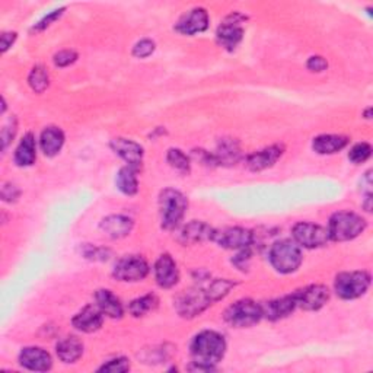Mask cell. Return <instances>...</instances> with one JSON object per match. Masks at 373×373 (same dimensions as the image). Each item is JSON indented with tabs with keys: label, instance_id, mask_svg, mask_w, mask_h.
Returning <instances> with one entry per match:
<instances>
[{
	"label": "cell",
	"instance_id": "5b68a950",
	"mask_svg": "<svg viewBox=\"0 0 373 373\" xmlns=\"http://www.w3.org/2000/svg\"><path fill=\"white\" fill-rule=\"evenodd\" d=\"M213 300L209 296L206 286H195L188 290H184L175 300L174 308L180 317L191 320L205 312L212 307Z\"/></svg>",
	"mask_w": 373,
	"mask_h": 373
},
{
	"label": "cell",
	"instance_id": "4316f807",
	"mask_svg": "<svg viewBox=\"0 0 373 373\" xmlns=\"http://www.w3.org/2000/svg\"><path fill=\"white\" fill-rule=\"evenodd\" d=\"M14 159H15V163L21 168H26V166L36 163L37 145H36V138H34L32 133H26L24 136L15 150Z\"/></svg>",
	"mask_w": 373,
	"mask_h": 373
},
{
	"label": "cell",
	"instance_id": "b9f144b4",
	"mask_svg": "<svg viewBox=\"0 0 373 373\" xmlns=\"http://www.w3.org/2000/svg\"><path fill=\"white\" fill-rule=\"evenodd\" d=\"M16 32H4L2 37H0V47H2V53H6L14 43L16 41Z\"/></svg>",
	"mask_w": 373,
	"mask_h": 373
},
{
	"label": "cell",
	"instance_id": "30bf717a",
	"mask_svg": "<svg viewBox=\"0 0 373 373\" xmlns=\"http://www.w3.org/2000/svg\"><path fill=\"white\" fill-rule=\"evenodd\" d=\"M245 21L247 16L241 15L240 12H233L229 16H226L216 32V40L219 46L228 51H233L238 47L244 39L242 22Z\"/></svg>",
	"mask_w": 373,
	"mask_h": 373
},
{
	"label": "cell",
	"instance_id": "9a60e30c",
	"mask_svg": "<svg viewBox=\"0 0 373 373\" xmlns=\"http://www.w3.org/2000/svg\"><path fill=\"white\" fill-rule=\"evenodd\" d=\"M296 308H297V303H296L295 292L292 295H286L273 300H268L265 303H261L262 318H267L270 321L283 320L292 315Z\"/></svg>",
	"mask_w": 373,
	"mask_h": 373
},
{
	"label": "cell",
	"instance_id": "1f68e13d",
	"mask_svg": "<svg viewBox=\"0 0 373 373\" xmlns=\"http://www.w3.org/2000/svg\"><path fill=\"white\" fill-rule=\"evenodd\" d=\"M370 155H372V146H370L369 143H366V142H362V143H356V145L350 149V152H349V159H350L353 163L359 165V163L366 162V160L370 158Z\"/></svg>",
	"mask_w": 373,
	"mask_h": 373
},
{
	"label": "cell",
	"instance_id": "d4e9b609",
	"mask_svg": "<svg viewBox=\"0 0 373 373\" xmlns=\"http://www.w3.org/2000/svg\"><path fill=\"white\" fill-rule=\"evenodd\" d=\"M216 165H223V166H232L235 163H238L240 159L242 158L240 143L235 139H222L218 145L216 152L213 153Z\"/></svg>",
	"mask_w": 373,
	"mask_h": 373
},
{
	"label": "cell",
	"instance_id": "8fae6325",
	"mask_svg": "<svg viewBox=\"0 0 373 373\" xmlns=\"http://www.w3.org/2000/svg\"><path fill=\"white\" fill-rule=\"evenodd\" d=\"M213 242H216L219 247L226 250H248L255 242V235L252 230L245 228H223V229H215L213 235Z\"/></svg>",
	"mask_w": 373,
	"mask_h": 373
},
{
	"label": "cell",
	"instance_id": "44dd1931",
	"mask_svg": "<svg viewBox=\"0 0 373 373\" xmlns=\"http://www.w3.org/2000/svg\"><path fill=\"white\" fill-rule=\"evenodd\" d=\"M134 228L133 219L124 215H111L103 219L99 223V229L111 240H123L131 233Z\"/></svg>",
	"mask_w": 373,
	"mask_h": 373
},
{
	"label": "cell",
	"instance_id": "9c48e42d",
	"mask_svg": "<svg viewBox=\"0 0 373 373\" xmlns=\"http://www.w3.org/2000/svg\"><path fill=\"white\" fill-rule=\"evenodd\" d=\"M293 241L300 248L315 250L325 247L329 242V235L327 228L311 222H299L292 229Z\"/></svg>",
	"mask_w": 373,
	"mask_h": 373
},
{
	"label": "cell",
	"instance_id": "d6986e66",
	"mask_svg": "<svg viewBox=\"0 0 373 373\" xmlns=\"http://www.w3.org/2000/svg\"><path fill=\"white\" fill-rule=\"evenodd\" d=\"M19 363L32 372H47L53 367V359L41 347H25L19 353Z\"/></svg>",
	"mask_w": 373,
	"mask_h": 373
},
{
	"label": "cell",
	"instance_id": "7a4b0ae2",
	"mask_svg": "<svg viewBox=\"0 0 373 373\" xmlns=\"http://www.w3.org/2000/svg\"><path fill=\"white\" fill-rule=\"evenodd\" d=\"M187 209L188 200L181 191L175 188H165L159 194L160 223L165 230L178 229L185 218Z\"/></svg>",
	"mask_w": 373,
	"mask_h": 373
},
{
	"label": "cell",
	"instance_id": "7c38bea8",
	"mask_svg": "<svg viewBox=\"0 0 373 373\" xmlns=\"http://www.w3.org/2000/svg\"><path fill=\"white\" fill-rule=\"evenodd\" d=\"M297 308L303 311H318L329 300V290L324 285H311L295 292Z\"/></svg>",
	"mask_w": 373,
	"mask_h": 373
},
{
	"label": "cell",
	"instance_id": "484cf974",
	"mask_svg": "<svg viewBox=\"0 0 373 373\" xmlns=\"http://www.w3.org/2000/svg\"><path fill=\"white\" fill-rule=\"evenodd\" d=\"M63 145H64V133L61 128L50 126L43 130L40 138V146L46 156L53 158L58 155Z\"/></svg>",
	"mask_w": 373,
	"mask_h": 373
},
{
	"label": "cell",
	"instance_id": "3957f363",
	"mask_svg": "<svg viewBox=\"0 0 373 373\" xmlns=\"http://www.w3.org/2000/svg\"><path fill=\"white\" fill-rule=\"evenodd\" d=\"M367 228V222L357 213L353 212H337L328 222L329 241L347 242L356 240Z\"/></svg>",
	"mask_w": 373,
	"mask_h": 373
},
{
	"label": "cell",
	"instance_id": "2e32d148",
	"mask_svg": "<svg viewBox=\"0 0 373 373\" xmlns=\"http://www.w3.org/2000/svg\"><path fill=\"white\" fill-rule=\"evenodd\" d=\"M110 146L123 160L127 162L128 166L138 169L139 171L142 162H143V153H145L140 143L130 140V139L117 138V139L111 140Z\"/></svg>",
	"mask_w": 373,
	"mask_h": 373
},
{
	"label": "cell",
	"instance_id": "6da1fadb",
	"mask_svg": "<svg viewBox=\"0 0 373 373\" xmlns=\"http://www.w3.org/2000/svg\"><path fill=\"white\" fill-rule=\"evenodd\" d=\"M226 347V340L220 332L213 329L200 331L194 335L190 344L193 364L188 369L203 372L215 370V366L225 357Z\"/></svg>",
	"mask_w": 373,
	"mask_h": 373
},
{
	"label": "cell",
	"instance_id": "ba28073f",
	"mask_svg": "<svg viewBox=\"0 0 373 373\" xmlns=\"http://www.w3.org/2000/svg\"><path fill=\"white\" fill-rule=\"evenodd\" d=\"M150 271L149 262L142 255H126L117 261L113 270V276L118 282L136 283L148 277Z\"/></svg>",
	"mask_w": 373,
	"mask_h": 373
},
{
	"label": "cell",
	"instance_id": "52a82bcc",
	"mask_svg": "<svg viewBox=\"0 0 373 373\" xmlns=\"http://www.w3.org/2000/svg\"><path fill=\"white\" fill-rule=\"evenodd\" d=\"M372 277L367 271H344L335 277L334 290L338 297L353 300L362 297L370 287Z\"/></svg>",
	"mask_w": 373,
	"mask_h": 373
},
{
	"label": "cell",
	"instance_id": "e0dca14e",
	"mask_svg": "<svg viewBox=\"0 0 373 373\" xmlns=\"http://www.w3.org/2000/svg\"><path fill=\"white\" fill-rule=\"evenodd\" d=\"M283 153H285L283 145H273V146H268L265 149H261L258 152L248 155L245 159V163L251 171L260 173V171H264V169L275 166L276 162L283 156Z\"/></svg>",
	"mask_w": 373,
	"mask_h": 373
},
{
	"label": "cell",
	"instance_id": "ffe728a7",
	"mask_svg": "<svg viewBox=\"0 0 373 373\" xmlns=\"http://www.w3.org/2000/svg\"><path fill=\"white\" fill-rule=\"evenodd\" d=\"M104 314L101 312V310L96 305H86V307L79 311L73 318H72V325L82 332L91 334L98 331L104 324Z\"/></svg>",
	"mask_w": 373,
	"mask_h": 373
},
{
	"label": "cell",
	"instance_id": "7402d4cb",
	"mask_svg": "<svg viewBox=\"0 0 373 373\" xmlns=\"http://www.w3.org/2000/svg\"><path fill=\"white\" fill-rule=\"evenodd\" d=\"M95 302L101 312L113 320H120L124 315L121 300L108 289L98 290L95 293Z\"/></svg>",
	"mask_w": 373,
	"mask_h": 373
},
{
	"label": "cell",
	"instance_id": "83f0119b",
	"mask_svg": "<svg viewBox=\"0 0 373 373\" xmlns=\"http://www.w3.org/2000/svg\"><path fill=\"white\" fill-rule=\"evenodd\" d=\"M138 169H134L128 165L123 166L116 178L117 188L124 194V195H134L139 191V180H138Z\"/></svg>",
	"mask_w": 373,
	"mask_h": 373
},
{
	"label": "cell",
	"instance_id": "ac0fdd59",
	"mask_svg": "<svg viewBox=\"0 0 373 373\" xmlns=\"http://www.w3.org/2000/svg\"><path fill=\"white\" fill-rule=\"evenodd\" d=\"M213 235H215V229L210 225L200 220H193L185 226H183V229L180 230L178 240L184 245H193V244L212 241Z\"/></svg>",
	"mask_w": 373,
	"mask_h": 373
},
{
	"label": "cell",
	"instance_id": "603a6c76",
	"mask_svg": "<svg viewBox=\"0 0 373 373\" xmlns=\"http://www.w3.org/2000/svg\"><path fill=\"white\" fill-rule=\"evenodd\" d=\"M349 145V138L343 134H321L312 142V149L318 155H334Z\"/></svg>",
	"mask_w": 373,
	"mask_h": 373
},
{
	"label": "cell",
	"instance_id": "cb8c5ba5",
	"mask_svg": "<svg viewBox=\"0 0 373 373\" xmlns=\"http://www.w3.org/2000/svg\"><path fill=\"white\" fill-rule=\"evenodd\" d=\"M56 353L63 363H76L83 354V343L75 335L64 337L57 343Z\"/></svg>",
	"mask_w": 373,
	"mask_h": 373
},
{
	"label": "cell",
	"instance_id": "e575fe53",
	"mask_svg": "<svg viewBox=\"0 0 373 373\" xmlns=\"http://www.w3.org/2000/svg\"><path fill=\"white\" fill-rule=\"evenodd\" d=\"M155 48H156L155 41L145 39V40H140L139 43H136V46L133 47V56L138 58H146L153 54Z\"/></svg>",
	"mask_w": 373,
	"mask_h": 373
},
{
	"label": "cell",
	"instance_id": "836d02e7",
	"mask_svg": "<svg viewBox=\"0 0 373 373\" xmlns=\"http://www.w3.org/2000/svg\"><path fill=\"white\" fill-rule=\"evenodd\" d=\"M99 372H110V373H124L130 370V360L127 357H116L108 360L98 369Z\"/></svg>",
	"mask_w": 373,
	"mask_h": 373
},
{
	"label": "cell",
	"instance_id": "d6a6232c",
	"mask_svg": "<svg viewBox=\"0 0 373 373\" xmlns=\"http://www.w3.org/2000/svg\"><path fill=\"white\" fill-rule=\"evenodd\" d=\"M82 254L85 258L91 261H107L111 255V251L104 247H96V245H83Z\"/></svg>",
	"mask_w": 373,
	"mask_h": 373
},
{
	"label": "cell",
	"instance_id": "d590c367",
	"mask_svg": "<svg viewBox=\"0 0 373 373\" xmlns=\"http://www.w3.org/2000/svg\"><path fill=\"white\" fill-rule=\"evenodd\" d=\"M78 60V53L75 50H61L54 54L53 61L57 67H67Z\"/></svg>",
	"mask_w": 373,
	"mask_h": 373
},
{
	"label": "cell",
	"instance_id": "74e56055",
	"mask_svg": "<svg viewBox=\"0 0 373 373\" xmlns=\"http://www.w3.org/2000/svg\"><path fill=\"white\" fill-rule=\"evenodd\" d=\"M63 12H64V8H60V9H56V11L50 12L48 15H46L41 21H39L36 25L32 26V31L34 32H41V31L47 29L53 22H56L63 15Z\"/></svg>",
	"mask_w": 373,
	"mask_h": 373
},
{
	"label": "cell",
	"instance_id": "f546056e",
	"mask_svg": "<svg viewBox=\"0 0 373 373\" xmlns=\"http://www.w3.org/2000/svg\"><path fill=\"white\" fill-rule=\"evenodd\" d=\"M28 83L34 92L43 93L50 85V76L46 67L41 64L34 66L28 76Z\"/></svg>",
	"mask_w": 373,
	"mask_h": 373
},
{
	"label": "cell",
	"instance_id": "4dcf8cb0",
	"mask_svg": "<svg viewBox=\"0 0 373 373\" xmlns=\"http://www.w3.org/2000/svg\"><path fill=\"white\" fill-rule=\"evenodd\" d=\"M166 160H168L169 165H171L175 169V171H178V173H181L184 175L190 174V171H191V160L181 149H175V148L169 149L168 155H166Z\"/></svg>",
	"mask_w": 373,
	"mask_h": 373
},
{
	"label": "cell",
	"instance_id": "ab89813d",
	"mask_svg": "<svg viewBox=\"0 0 373 373\" xmlns=\"http://www.w3.org/2000/svg\"><path fill=\"white\" fill-rule=\"evenodd\" d=\"M232 262L238 267L241 271H247L250 268V262H251V251L248 250H241L238 252V255L233 257Z\"/></svg>",
	"mask_w": 373,
	"mask_h": 373
},
{
	"label": "cell",
	"instance_id": "f1b7e54d",
	"mask_svg": "<svg viewBox=\"0 0 373 373\" xmlns=\"http://www.w3.org/2000/svg\"><path fill=\"white\" fill-rule=\"evenodd\" d=\"M159 305V299L156 295L153 293H148L142 297H138L130 302L128 305V312L134 317V318H140L148 315L149 312H153Z\"/></svg>",
	"mask_w": 373,
	"mask_h": 373
},
{
	"label": "cell",
	"instance_id": "f35d334b",
	"mask_svg": "<svg viewBox=\"0 0 373 373\" xmlns=\"http://www.w3.org/2000/svg\"><path fill=\"white\" fill-rule=\"evenodd\" d=\"M307 67L311 72H317L321 73L324 71L328 69V61L322 57V56H312L310 57V60L307 61Z\"/></svg>",
	"mask_w": 373,
	"mask_h": 373
},
{
	"label": "cell",
	"instance_id": "4fadbf2b",
	"mask_svg": "<svg viewBox=\"0 0 373 373\" xmlns=\"http://www.w3.org/2000/svg\"><path fill=\"white\" fill-rule=\"evenodd\" d=\"M155 280L159 287L171 289L180 282V270L169 254H162L155 262Z\"/></svg>",
	"mask_w": 373,
	"mask_h": 373
},
{
	"label": "cell",
	"instance_id": "5bb4252c",
	"mask_svg": "<svg viewBox=\"0 0 373 373\" xmlns=\"http://www.w3.org/2000/svg\"><path fill=\"white\" fill-rule=\"evenodd\" d=\"M209 14L203 8H194L181 16L175 25V31L183 36H195V34L205 32L209 28Z\"/></svg>",
	"mask_w": 373,
	"mask_h": 373
},
{
	"label": "cell",
	"instance_id": "8d00e7d4",
	"mask_svg": "<svg viewBox=\"0 0 373 373\" xmlns=\"http://www.w3.org/2000/svg\"><path fill=\"white\" fill-rule=\"evenodd\" d=\"M18 130V121L16 118L12 116V118L5 124V127L2 128V150H6V148L9 146V143L12 142V139L15 138Z\"/></svg>",
	"mask_w": 373,
	"mask_h": 373
},
{
	"label": "cell",
	"instance_id": "60d3db41",
	"mask_svg": "<svg viewBox=\"0 0 373 373\" xmlns=\"http://www.w3.org/2000/svg\"><path fill=\"white\" fill-rule=\"evenodd\" d=\"M19 194H21V191H19L18 187L14 185V184H5V185L2 187V198H4L5 201H9V203L16 201L18 197H19Z\"/></svg>",
	"mask_w": 373,
	"mask_h": 373
},
{
	"label": "cell",
	"instance_id": "277c9868",
	"mask_svg": "<svg viewBox=\"0 0 373 373\" xmlns=\"http://www.w3.org/2000/svg\"><path fill=\"white\" fill-rule=\"evenodd\" d=\"M268 260L271 267L282 275H292L303 261L302 248L290 240H282L270 247Z\"/></svg>",
	"mask_w": 373,
	"mask_h": 373
},
{
	"label": "cell",
	"instance_id": "8992f818",
	"mask_svg": "<svg viewBox=\"0 0 373 373\" xmlns=\"http://www.w3.org/2000/svg\"><path fill=\"white\" fill-rule=\"evenodd\" d=\"M262 318L261 303L252 299H240L225 311V321L233 328H250Z\"/></svg>",
	"mask_w": 373,
	"mask_h": 373
}]
</instances>
